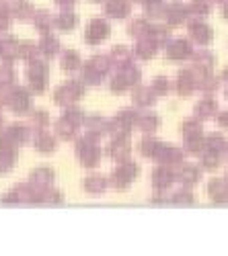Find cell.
Returning a JSON list of instances; mask_svg holds the SVG:
<instances>
[{
    "label": "cell",
    "mask_w": 228,
    "mask_h": 256,
    "mask_svg": "<svg viewBox=\"0 0 228 256\" xmlns=\"http://www.w3.org/2000/svg\"><path fill=\"white\" fill-rule=\"evenodd\" d=\"M39 56H41V50H39V48L31 46V44H21V48H19V58H25V60L33 62V60H41Z\"/></svg>",
    "instance_id": "obj_14"
},
{
    "label": "cell",
    "mask_w": 228,
    "mask_h": 256,
    "mask_svg": "<svg viewBox=\"0 0 228 256\" xmlns=\"http://www.w3.org/2000/svg\"><path fill=\"white\" fill-rule=\"evenodd\" d=\"M0 127H3V115H0Z\"/></svg>",
    "instance_id": "obj_33"
},
{
    "label": "cell",
    "mask_w": 228,
    "mask_h": 256,
    "mask_svg": "<svg viewBox=\"0 0 228 256\" xmlns=\"http://www.w3.org/2000/svg\"><path fill=\"white\" fill-rule=\"evenodd\" d=\"M154 127H156V117H146V119H144L142 121V130H154Z\"/></svg>",
    "instance_id": "obj_28"
},
{
    "label": "cell",
    "mask_w": 228,
    "mask_h": 256,
    "mask_svg": "<svg viewBox=\"0 0 228 256\" xmlns=\"http://www.w3.org/2000/svg\"><path fill=\"white\" fill-rule=\"evenodd\" d=\"M7 104L11 106L15 113L23 115V113H27L31 109V96H29V92L25 88L17 86L11 92H7Z\"/></svg>",
    "instance_id": "obj_2"
},
{
    "label": "cell",
    "mask_w": 228,
    "mask_h": 256,
    "mask_svg": "<svg viewBox=\"0 0 228 256\" xmlns=\"http://www.w3.org/2000/svg\"><path fill=\"white\" fill-rule=\"evenodd\" d=\"M191 35H193L197 41H201V44H203V41H208V37H210V31L205 29L203 25H191Z\"/></svg>",
    "instance_id": "obj_23"
},
{
    "label": "cell",
    "mask_w": 228,
    "mask_h": 256,
    "mask_svg": "<svg viewBox=\"0 0 228 256\" xmlns=\"http://www.w3.org/2000/svg\"><path fill=\"white\" fill-rule=\"evenodd\" d=\"M0 48H3V39H0Z\"/></svg>",
    "instance_id": "obj_34"
},
{
    "label": "cell",
    "mask_w": 228,
    "mask_h": 256,
    "mask_svg": "<svg viewBox=\"0 0 228 256\" xmlns=\"http://www.w3.org/2000/svg\"><path fill=\"white\" fill-rule=\"evenodd\" d=\"M74 127H76V125H74L70 119L64 117V119H62V121L56 125V130H58V134L64 138V140H70V138L74 136Z\"/></svg>",
    "instance_id": "obj_16"
},
{
    "label": "cell",
    "mask_w": 228,
    "mask_h": 256,
    "mask_svg": "<svg viewBox=\"0 0 228 256\" xmlns=\"http://www.w3.org/2000/svg\"><path fill=\"white\" fill-rule=\"evenodd\" d=\"M13 16L15 18H21V20H27L29 16H35V8L27 2H19V4H13Z\"/></svg>",
    "instance_id": "obj_9"
},
{
    "label": "cell",
    "mask_w": 228,
    "mask_h": 256,
    "mask_svg": "<svg viewBox=\"0 0 228 256\" xmlns=\"http://www.w3.org/2000/svg\"><path fill=\"white\" fill-rule=\"evenodd\" d=\"M187 52H189V48H187L185 41H177V44H173L169 48V56L171 58H185V56H187Z\"/></svg>",
    "instance_id": "obj_21"
},
{
    "label": "cell",
    "mask_w": 228,
    "mask_h": 256,
    "mask_svg": "<svg viewBox=\"0 0 228 256\" xmlns=\"http://www.w3.org/2000/svg\"><path fill=\"white\" fill-rule=\"evenodd\" d=\"M80 94H82V86H80V84L78 82H68L66 86H60L56 90L54 98H56L58 104H72Z\"/></svg>",
    "instance_id": "obj_3"
},
{
    "label": "cell",
    "mask_w": 228,
    "mask_h": 256,
    "mask_svg": "<svg viewBox=\"0 0 228 256\" xmlns=\"http://www.w3.org/2000/svg\"><path fill=\"white\" fill-rule=\"evenodd\" d=\"M138 52L142 54V58H150V54L154 52V44H150V41H142V44L138 46Z\"/></svg>",
    "instance_id": "obj_25"
},
{
    "label": "cell",
    "mask_w": 228,
    "mask_h": 256,
    "mask_svg": "<svg viewBox=\"0 0 228 256\" xmlns=\"http://www.w3.org/2000/svg\"><path fill=\"white\" fill-rule=\"evenodd\" d=\"M39 50H41V54H46V56H56L58 50H60V44H58V39H56V37L48 35V37L41 39Z\"/></svg>",
    "instance_id": "obj_10"
},
{
    "label": "cell",
    "mask_w": 228,
    "mask_h": 256,
    "mask_svg": "<svg viewBox=\"0 0 228 256\" xmlns=\"http://www.w3.org/2000/svg\"><path fill=\"white\" fill-rule=\"evenodd\" d=\"M74 23H76V16H74L72 12H62V14L58 16V27H60L62 31H70V29L74 27Z\"/></svg>",
    "instance_id": "obj_20"
},
{
    "label": "cell",
    "mask_w": 228,
    "mask_h": 256,
    "mask_svg": "<svg viewBox=\"0 0 228 256\" xmlns=\"http://www.w3.org/2000/svg\"><path fill=\"white\" fill-rule=\"evenodd\" d=\"M9 18H11V16H0V31H7V27H9Z\"/></svg>",
    "instance_id": "obj_30"
},
{
    "label": "cell",
    "mask_w": 228,
    "mask_h": 256,
    "mask_svg": "<svg viewBox=\"0 0 228 256\" xmlns=\"http://www.w3.org/2000/svg\"><path fill=\"white\" fill-rule=\"evenodd\" d=\"M85 186H87L89 193H101V190L105 188V180L99 178V176H95V178L91 176V178L85 180Z\"/></svg>",
    "instance_id": "obj_22"
},
{
    "label": "cell",
    "mask_w": 228,
    "mask_h": 256,
    "mask_svg": "<svg viewBox=\"0 0 228 256\" xmlns=\"http://www.w3.org/2000/svg\"><path fill=\"white\" fill-rule=\"evenodd\" d=\"M80 117H82V115H80V111H76V109H68V111H66V119H70L74 125L80 121Z\"/></svg>",
    "instance_id": "obj_27"
},
{
    "label": "cell",
    "mask_w": 228,
    "mask_h": 256,
    "mask_svg": "<svg viewBox=\"0 0 228 256\" xmlns=\"http://www.w3.org/2000/svg\"><path fill=\"white\" fill-rule=\"evenodd\" d=\"M13 80H15L13 66L9 60H5V64L0 66V86H9V84H13Z\"/></svg>",
    "instance_id": "obj_15"
},
{
    "label": "cell",
    "mask_w": 228,
    "mask_h": 256,
    "mask_svg": "<svg viewBox=\"0 0 228 256\" xmlns=\"http://www.w3.org/2000/svg\"><path fill=\"white\" fill-rule=\"evenodd\" d=\"M197 176H199V172H197L195 168H185V172H183V180L191 182V180H197Z\"/></svg>",
    "instance_id": "obj_26"
},
{
    "label": "cell",
    "mask_w": 228,
    "mask_h": 256,
    "mask_svg": "<svg viewBox=\"0 0 228 256\" xmlns=\"http://www.w3.org/2000/svg\"><path fill=\"white\" fill-rule=\"evenodd\" d=\"M52 182H54V172L48 168H37L31 174V184L37 188H50Z\"/></svg>",
    "instance_id": "obj_4"
},
{
    "label": "cell",
    "mask_w": 228,
    "mask_h": 256,
    "mask_svg": "<svg viewBox=\"0 0 228 256\" xmlns=\"http://www.w3.org/2000/svg\"><path fill=\"white\" fill-rule=\"evenodd\" d=\"M7 102V92L5 90H0V106H3Z\"/></svg>",
    "instance_id": "obj_32"
},
{
    "label": "cell",
    "mask_w": 228,
    "mask_h": 256,
    "mask_svg": "<svg viewBox=\"0 0 228 256\" xmlns=\"http://www.w3.org/2000/svg\"><path fill=\"white\" fill-rule=\"evenodd\" d=\"M130 8H128V4L123 2V0H111L109 2V6H107V14H111V16H123Z\"/></svg>",
    "instance_id": "obj_18"
},
{
    "label": "cell",
    "mask_w": 228,
    "mask_h": 256,
    "mask_svg": "<svg viewBox=\"0 0 228 256\" xmlns=\"http://www.w3.org/2000/svg\"><path fill=\"white\" fill-rule=\"evenodd\" d=\"M78 54L76 52H66L64 56H62V68H64L66 72H72L78 68Z\"/></svg>",
    "instance_id": "obj_17"
},
{
    "label": "cell",
    "mask_w": 228,
    "mask_h": 256,
    "mask_svg": "<svg viewBox=\"0 0 228 256\" xmlns=\"http://www.w3.org/2000/svg\"><path fill=\"white\" fill-rule=\"evenodd\" d=\"M56 2H58V4H62L64 8H68V6H72V2H74V0H56Z\"/></svg>",
    "instance_id": "obj_31"
},
{
    "label": "cell",
    "mask_w": 228,
    "mask_h": 256,
    "mask_svg": "<svg viewBox=\"0 0 228 256\" xmlns=\"http://www.w3.org/2000/svg\"><path fill=\"white\" fill-rule=\"evenodd\" d=\"M107 35V25L103 20H93L87 29V41L89 44H99V41Z\"/></svg>",
    "instance_id": "obj_5"
},
{
    "label": "cell",
    "mask_w": 228,
    "mask_h": 256,
    "mask_svg": "<svg viewBox=\"0 0 228 256\" xmlns=\"http://www.w3.org/2000/svg\"><path fill=\"white\" fill-rule=\"evenodd\" d=\"M134 176H136V166H134V164H130V166H121V168L117 170V174H115L113 182H115V184H126V182H130Z\"/></svg>",
    "instance_id": "obj_8"
},
{
    "label": "cell",
    "mask_w": 228,
    "mask_h": 256,
    "mask_svg": "<svg viewBox=\"0 0 228 256\" xmlns=\"http://www.w3.org/2000/svg\"><path fill=\"white\" fill-rule=\"evenodd\" d=\"M17 162V154L15 150H0V172H7L11 170Z\"/></svg>",
    "instance_id": "obj_13"
},
{
    "label": "cell",
    "mask_w": 228,
    "mask_h": 256,
    "mask_svg": "<svg viewBox=\"0 0 228 256\" xmlns=\"http://www.w3.org/2000/svg\"><path fill=\"white\" fill-rule=\"evenodd\" d=\"M19 48L21 44H17L15 37H5L3 39V48H0V56H3V60H13L15 56H19Z\"/></svg>",
    "instance_id": "obj_6"
},
{
    "label": "cell",
    "mask_w": 228,
    "mask_h": 256,
    "mask_svg": "<svg viewBox=\"0 0 228 256\" xmlns=\"http://www.w3.org/2000/svg\"><path fill=\"white\" fill-rule=\"evenodd\" d=\"M33 20H35L37 31H41V33H48V31L52 29V14H50V12H46V10L35 12Z\"/></svg>",
    "instance_id": "obj_7"
},
{
    "label": "cell",
    "mask_w": 228,
    "mask_h": 256,
    "mask_svg": "<svg viewBox=\"0 0 228 256\" xmlns=\"http://www.w3.org/2000/svg\"><path fill=\"white\" fill-rule=\"evenodd\" d=\"M171 182V174L167 172V170H156V174H154V184L158 186H167Z\"/></svg>",
    "instance_id": "obj_24"
},
{
    "label": "cell",
    "mask_w": 228,
    "mask_h": 256,
    "mask_svg": "<svg viewBox=\"0 0 228 256\" xmlns=\"http://www.w3.org/2000/svg\"><path fill=\"white\" fill-rule=\"evenodd\" d=\"M48 119H50V115L46 111H35L29 117V127H31V130H35V132H41L48 125Z\"/></svg>",
    "instance_id": "obj_11"
},
{
    "label": "cell",
    "mask_w": 228,
    "mask_h": 256,
    "mask_svg": "<svg viewBox=\"0 0 228 256\" xmlns=\"http://www.w3.org/2000/svg\"><path fill=\"white\" fill-rule=\"evenodd\" d=\"M199 113H203V115H210V113H214V102H201L199 104Z\"/></svg>",
    "instance_id": "obj_29"
},
{
    "label": "cell",
    "mask_w": 228,
    "mask_h": 256,
    "mask_svg": "<svg viewBox=\"0 0 228 256\" xmlns=\"http://www.w3.org/2000/svg\"><path fill=\"white\" fill-rule=\"evenodd\" d=\"M130 152V146L126 144V142H113L111 146H109V156H113V158H123Z\"/></svg>",
    "instance_id": "obj_19"
},
{
    "label": "cell",
    "mask_w": 228,
    "mask_h": 256,
    "mask_svg": "<svg viewBox=\"0 0 228 256\" xmlns=\"http://www.w3.org/2000/svg\"><path fill=\"white\" fill-rule=\"evenodd\" d=\"M27 80L35 92H41L48 82V66L41 60H33L27 66Z\"/></svg>",
    "instance_id": "obj_1"
},
{
    "label": "cell",
    "mask_w": 228,
    "mask_h": 256,
    "mask_svg": "<svg viewBox=\"0 0 228 256\" xmlns=\"http://www.w3.org/2000/svg\"><path fill=\"white\" fill-rule=\"evenodd\" d=\"M35 148H37L39 152H54L56 150V140L50 138V136H46V134H39L35 138Z\"/></svg>",
    "instance_id": "obj_12"
}]
</instances>
